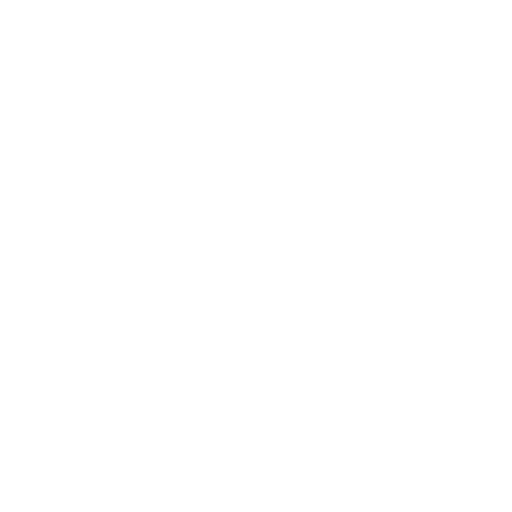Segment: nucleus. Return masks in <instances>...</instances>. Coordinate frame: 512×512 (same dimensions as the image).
I'll return each mask as SVG.
<instances>
[]
</instances>
